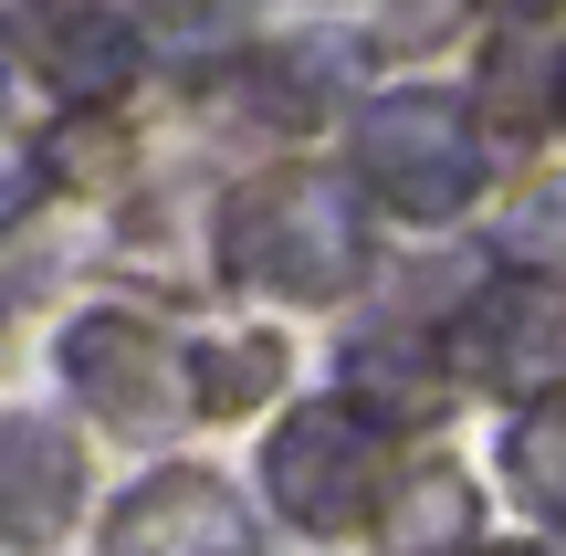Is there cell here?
<instances>
[{
	"label": "cell",
	"instance_id": "6da1fadb",
	"mask_svg": "<svg viewBox=\"0 0 566 556\" xmlns=\"http://www.w3.org/2000/svg\"><path fill=\"white\" fill-rule=\"evenodd\" d=\"M221 252L242 284L325 305V294H346L367 273V210L336 168H273L221 210Z\"/></svg>",
	"mask_w": 566,
	"mask_h": 556
},
{
	"label": "cell",
	"instance_id": "7a4b0ae2",
	"mask_svg": "<svg viewBox=\"0 0 566 556\" xmlns=\"http://www.w3.org/2000/svg\"><path fill=\"white\" fill-rule=\"evenodd\" d=\"M263 483L304 536H346V525H367V504L388 483V441L357 399H304L263 441Z\"/></svg>",
	"mask_w": 566,
	"mask_h": 556
},
{
	"label": "cell",
	"instance_id": "3957f363",
	"mask_svg": "<svg viewBox=\"0 0 566 556\" xmlns=\"http://www.w3.org/2000/svg\"><path fill=\"white\" fill-rule=\"evenodd\" d=\"M357 168L388 210L409 221H451V210L483 189V137L451 95H388L357 116Z\"/></svg>",
	"mask_w": 566,
	"mask_h": 556
},
{
	"label": "cell",
	"instance_id": "277c9868",
	"mask_svg": "<svg viewBox=\"0 0 566 556\" xmlns=\"http://www.w3.org/2000/svg\"><path fill=\"white\" fill-rule=\"evenodd\" d=\"M63 378H74V399L105 410L116 431H179V420L210 410L200 357L168 347V336L137 326V315H84V326L63 336Z\"/></svg>",
	"mask_w": 566,
	"mask_h": 556
},
{
	"label": "cell",
	"instance_id": "5b68a950",
	"mask_svg": "<svg viewBox=\"0 0 566 556\" xmlns=\"http://www.w3.org/2000/svg\"><path fill=\"white\" fill-rule=\"evenodd\" d=\"M462 368L493 399L556 410V389H566V284H546V273H493L472 294V315H462Z\"/></svg>",
	"mask_w": 566,
	"mask_h": 556
},
{
	"label": "cell",
	"instance_id": "8992f818",
	"mask_svg": "<svg viewBox=\"0 0 566 556\" xmlns=\"http://www.w3.org/2000/svg\"><path fill=\"white\" fill-rule=\"evenodd\" d=\"M105 556H252V525L210 473H147L105 525Z\"/></svg>",
	"mask_w": 566,
	"mask_h": 556
},
{
	"label": "cell",
	"instance_id": "52a82bcc",
	"mask_svg": "<svg viewBox=\"0 0 566 556\" xmlns=\"http://www.w3.org/2000/svg\"><path fill=\"white\" fill-rule=\"evenodd\" d=\"M84 494V452L74 431H53L42 410H0V536L11 546H53L74 525Z\"/></svg>",
	"mask_w": 566,
	"mask_h": 556
},
{
	"label": "cell",
	"instance_id": "ba28073f",
	"mask_svg": "<svg viewBox=\"0 0 566 556\" xmlns=\"http://www.w3.org/2000/svg\"><path fill=\"white\" fill-rule=\"evenodd\" d=\"M42 63H53V95L63 105H105V95L137 84L147 32H137V21H116V11H63L53 32H42Z\"/></svg>",
	"mask_w": 566,
	"mask_h": 556
},
{
	"label": "cell",
	"instance_id": "9c48e42d",
	"mask_svg": "<svg viewBox=\"0 0 566 556\" xmlns=\"http://www.w3.org/2000/svg\"><path fill=\"white\" fill-rule=\"evenodd\" d=\"M556 74H566V53H556V32L535 11H504V21H493V84H483L493 126L535 137V126L556 116Z\"/></svg>",
	"mask_w": 566,
	"mask_h": 556
},
{
	"label": "cell",
	"instance_id": "30bf717a",
	"mask_svg": "<svg viewBox=\"0 0 566 556\" xmlns=\"http://www.w3.org/2000/svg\"><path fill=\"white\" fill-rule=\"evenodd\" d=\"M346 389H357L367 420H441V357H430V336H367L357 357H346Z\"/></svg>",
	"mask_w": 566,
	"mask_h": 556
},
{
	"label": "cell",
	"instance_id": "8fae6325",
	"mask_svg": "<svg viewBox=\"0 0 566 556\" xmlns=\"http://www.w3.org/2000/svg\"><path fill=\"white\" fill-rule=\"evenodd\" d=\"M472 536V483L462 473H420L399 504H388V556H441Z\"/></svg>",
	"mask_w": 566,
	"mask_h": 556
},
{
	"label": "cell",
	"instance_id": "7c38bea8",
	"mask_svg": "<svg viewBox=\"0 0 566 556\" xmlns=\"http://www.w3.org/2000/svg\"><path fill=\"white\" fill-rule=\"evenodd\" d=\"M504 473H514V494H525L535 515L566 525V399H556V410H525V420H514Z\"/></svg>",
	"mask_w": 566,
	"mask_h": 556
},
{
	"label": "cell",
	"instance_id": "4fadbf2b",
	"mask_svg": "<svg viewBox=\"0 0 566 556\" xmlns=\"http://www.w3.org/2000/svg\"><path fill=\"white\" fill-rule=\"evenodd\" d=\"M32 200H42V158H32V147H11V137H0V231H11V221H21Z\"/></svg>",
	"mask_w": 566,
	"mask_h": 556
},
{
	"label": "cell",
	"instance_id": "5bb4252c",
	"mask_svg": "<svg viewBox=\"0 0 566 556\" xmlns=\"http://www.w3.org/2000/svg\"><path fill=\"white\" fill-rule=\"evenodd\" d=\"M451 32V11H399V21H378V42H441Z\"/></svg>",
	"mask_w": 566,
	"mask_h": 556
},
{
	"label": "cell",
	"instance_id": "9a60e30c",
	"mask_svg": "<svg viewBox=\"0 0 566 556\" xmlns=\"http://www.w3.org/2000/svg\"><path fill=\"white\" fill-rule=\"evenodd\" d=\"M556 126H566V74H556Z\"/></svg>",
	"mask_w": 566,
	"mask_h": 556
},
{
	"label": "cell",
	"instance_id": "2e32d148",
	"mask_svg": "<svg viewBox=\"0 0 566 556\" xmlns=\"http://www.w3.org/2000/svg\"><path fill=\"white\" fill-rule=\"evenodd\" d=\"M483 556H535V546H483Z\"/></svg>",
	"mask_w": 566,
	"mask_h": 556
}]
</instances>
